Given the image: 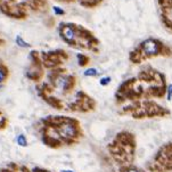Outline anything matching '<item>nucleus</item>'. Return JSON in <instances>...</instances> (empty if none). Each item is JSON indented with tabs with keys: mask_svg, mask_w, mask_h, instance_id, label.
Instances as JSON below:
<instances>
[{
	"mask_svg": "<svg viewBox=\"0 0 172 172\" xmlns=\"http://www.w3.org/2000/svg\"><path fill=\"white\" fill-rule=\"evenodd\" d=\"M58 133L64 139H72L76 136V127L72 122H63L58 128Z\"/></svg>",
	"mask_w": 172,
	"mask_h": 172,
	"instance_id": "1",
	"label": "nucleus"
},
{
	"mask_svg": "<svg viewBox=\"0 0 172 172\" xmlns=\"http://www.w3.org/2000/svg\"><path fill=\"white\" fill-rule=\"evenodd\" d=\"M142 51L148 56L157 55L160 51V45H158V42L153 40V39H148L142 43Z\"/></svg>",
	"mask_w": 172,
	"mask_h": 172,
	"instance_id": "2",
	"label": "nucleus"
},
{
	"mask_svg": "<svg viewBox=\"0 0 172 172\" xmlns=\"http://www.w3.org/2000/svg\"><path fill=\"white\" fill-rule=\"evenodd\" d=\"M60 34H62V37H63L64 40L66 42H68V43H73L75 40V37H76L75 30L70 25L63 26L62 30H60Z\"/></svg>",
	"mask_w": 172,
	"mask_h": 172,
	"instance_id": "3",
	"label": "nucleus"
},
{
	"mask_svg": "<svg viewBox=\"0 0 172 172\" xmlns=\"http://www.w3.org/2000/svg\"><path fill=\"white\" fill-rule=\"evenodd\" d=\"M70 78L68 75H58L55 81L56 87L60 90H66L70 87Z\"/></svg>",
	"mask_w": 172,
	"mask_h": 172,
	"instance_id": "4",
	"label": "nucleus"
},
{
	"mask_svg": "<svg viewBox=\"0 0 172 172\" xmlns=\"http://www.w3.org/2000/svg\"><path fill=\"white\" fill-rule=\"evenodd\" d=\"M15 42H16V45L18 46V47H21V48H29V47H30V43H27L21 35H16Z\"/></svg>",
	"mask_w": 172,
	"mask_h": 172,
	"instance_id": "5",
	"label": "nucleus"
},
{
	"mask_svg": "<svg viewBox=\"0 0 172 172\" xmlns=\"http://www.w3.org/2000/svg\"><path fill=\"white\" fill-rule=\"evenodd\" d=\"M16 141H17V144H18L19 146H22V147L27 146V140H26L25 136H24V135H18V136H17Z\"/></svg>",
	"mask_w": 172,
	"mask_h": 172,
	"instance_id": "6",
	"label": "nucleus"
},
{
	"mask_svg": "<svg viewBox=\"0 0 172 172\" xmlns=\"http://www.w3.org/2000/svg\"><path fill=\"white\" fill-rule=\"evenodd\" d=\"M83 74H84V76H96V75H98V70L97 68H87L86 71L83 72Z\"/></svg>",
	"mask_w": 172,
	"mask_h": 172,
	"instance_id": "7",
	"label": "nucleus"
},
{
	"mask_svg": "<svg viewBox=\"0 0 172 172\" xmlns=\"http://www.w3.org/2000/svg\"><path fill=\"white\" fill-rule=\"evenodd\" d=\"M7 78V70L5 66L0 65V83H2Z\"/></svg>",
	"mask_w": 172,
	"mask_h": 172,
	"instance_id": "8",
	"label": "nucleus"
},
{
	"mask_svg": "<svg viewBox=\"0 0 172 172\" xmlns=\"http://www.w3.org/2000/svg\"><path fill=\"white\" fill-rule=\"evenodd\" d=\"M109 82H111V78H109V76H106V78L100 79V84L101 86H107Z\"/></svg>",
	"mask_w": 172,
	"mask_h": 172,
	"instance_id": "9",
	"label": "nucleus"
},
{
	"mask_svg": "<svg viewBox=\"0 0 172 172\" xmlns=\"http://www.w3.org/2000/svg\"><path fill=\"white\" fill-rule=\"evenodd\" d=\"M54 13L56 14V15H64V10L62 9L60 7H54Z\"/></svg>",
	"mask_w": 172,
	"mask_h": 172,
	"instance_id": "10",
	"label": "nucleus"
},
{
	"mask_svg": "<svg viewBox=\"0 0 172 172\" xmlns=\"http://www.w3.org/2000/svg\"><path fill=\"white\" fill-rule=\"evenodd\" d=\"M172 98V84H169L168 87V99L169 100H171Z\"/></svg>",
	"mask_w": 172,
	"mask_h": 172,
	"instance_id": "11",
	"label": "nucleus"
},
{
	"mask_svg": "<svg viewBox=\"0 0 172 172\" xmlns=\"http://www.w3.org/2000/svg\"><path fill=\"white\" fill-rule=\"evenodd\" d=\"M128 172H138V171H136L133 169H130V170H128Z\"/></svg>",
	"mask_w": 172,
	"mask_h": 172,
	"instance_id": "12",
	"label": "nucleus"
},
{
	"mask_svg": "<svg viewBox=\"0 0 172 172\" xmlns=\"http://www.w3.org/2000/svg\"><path fill=\"white\" fill-rule=\"evenodd\" d=\"M62 172H73V171H70V170H64V171H62Z\"/></svg>",
	"mask_w": 172,
	"mask_h": 172,
	"instance_id": "13",
	"label": "nucleus"
},
{
	"mask_svg": "<svg viewBox=\"0 0 172 172\" xmlns=\"http://www.w3.org/2000/svg\"><path fill=\"white\" fill-rule=\"evenodd\" d=\"M5 1H10V0H5Z\"/></svg>",
	"mask_w": 172,
	"mask_h": 172,
	"instance_id": "14",
	"label": "nucleus"
}]
</instances>
